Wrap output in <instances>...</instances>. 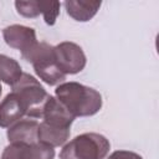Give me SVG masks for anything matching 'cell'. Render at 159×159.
I'll list each match as a JSON object with an SVG mask.
<instances>
[{
	"label": "cell",
	"mask_w": 159,
	"mask_h": 159,
	"mask_svg": "<svg viewBox=\"0 0 159 159\" xmlns=\"http://www.w3.org/2000/svg\"><path fill=\"white\" fill-rule=\"evenodd\" d=\"M56 99L76 118L91 117L102 108V96L92 87L78 82H63L55 89Z\"/></svg>",
	"instance_id": "cell-1"
},
{
	"label": "cell",
	"mask_w": 159,
	"mask_h": 159,
	"mask_svg": "<svg viewBox=\"0 0 159 159\" xmlns=\"http://www.w3.org/2000/svg\"><path fill=\"white\" fill-rule=\"evenodd\" d=\"M111 149L109 140L99 133L75 137L60 152V159H104Z\"/></svg>",
	"instance_id": "cell-2"
},
{
	"label": "cell",
	"mask_w": 159,
	"mask_h": 159,
	"mask_svg": "<svg viewBox=\"0 0 159 159\" xmlns=\"http://www.w3.org/2000/svg\"><path fill=\"white\" fill-rule=\"evenodd\" d=\"M21 57L34 66L36 75L45 83L56 86L66 80V75L61 72L56 63L53 46L47 42H37L32 48L22 53Z\"/></svg>",
	"instance_id": "cell-3"
},
{
	"label": "cell",
	"mask_w": 159,
	"mask_h": 159,
	"mask_svg": "<svg viewBox=\"0 0 159 159\" xmlns=\"http://www.w3.org/2000/svg\"><path fill=\"white\" fill-rule=\"evenodd\" d=\"M11 92L15 93L22 102L29 118L42 117V112L50 94L34 76L22 73L20 80L12 86Z\"/></svg>",
	"instance_id": "cell-4"
},
{
	"label": "cell",
	"mask_w": 159,
	"mask_h": 159,
	"mask_svg": "<svg viewBox=\"0 0 159 159\" xmlns=\"http://www.w3.org/2000/svg\"><path fill=\"white\" fill-rule=\"evenodd\" d=\"M53 51L56 63L63 75H76L84 68L87 58L77 43L63 41L53 46Z\"/></svg>",
	"instance_id": "cell-5"
},
{
	"label": "cell",
	"mask_w": 159,
	"mask_h": 159,
	"mask_svg": "<svg viewBox=\"0 0 159 159\" xmlns=\"http://www.w3.org/2000/svg\"><path fill=\"white\" fill-rule=\"evenodd\" d=\"M2 37L7 46L19 50L22 53L32 48L39 41L32 27L24 25H10L2 30Z\"/></svg>",
	"instance_id": "cell-6"
},
{
	"label": "cell",
	"mask_w": 159,
	"mask_h": 159,
	"mask_svg": "<svg viewBox=\"0 0 159 159\" xmlns=\"http://www.w3.org/2000/svg\"><path fill=\"white\" fill-rule=\"evenodd\" d=\"M41 118L43 123L62 129H70L75 119V117L52 96L48 97Z\"/></svg>",
	"instance_id": "cell-7"
},
{
	"label": "cell",
	"mask_w": 159,
	"mask_h": 159,
	"mask_svg": "<svg viewBox=\"0 0 159 159\" xmlns=\"http://www.w3.org/2000/svg\"><path fill=\"white\" fill-rule=\"evenodd\" d=\"M39 122L35 119H20L9 127L6 135L10 143L35 144L37 142Z\"/></svg>",
	"instance_id": "cell-8"
},
{
	"label": "cell",
	"mask_w": 159,
	"mask_h": 159,
	"mask_svg": "<svg viewBox=\"0 0 159 159\" xmlns=\"http://www.w3.org/2000/svg\"><path fill=\"white\" fill-rule=\"evenodd\" d=\"M26 116V109L22 102L15 93H9L0 102V127L9 128L15 122L22 119Z\"/></svg>",
	"instance_id": "cell-9"
},
{
	"label": "cell",
	"mask_w": 159,
	"mask_h": 159,
	"mask_svg": "<svg viewBox=\"0 0 159 159\" xmlns=\"http://www.w3.org/2000/svg\"><path fill=\"white\" fill-rule=\"evenodd\" d=\"M66 12L73 20L80 22L89 21L99 10L102 1H86V0H67L63 2Z\"/></svg>",
	"instance_id": "cell-10"
},
{
	"label": "cell",
	"mask_w": 159,
	"mask_h": 159,
	"mask_svg": "<svg viewBox=\"0 0 159 159\" xmlns=\"http://www.w3.org/2000/svg\"><path fill=\"white\" fill-rule=\"evenodd\" d=\"M70 134H71L70 129L51 127L41 122L39 124V130H37V142L41 144L48 145L51 148H55V147L63 145L70 138Z\"/></svg>",
	"instance_id": "cell-11"
},
{
	"label": "cell",
	"mask_w": 159,
	"mask_h": 159,
	"mask_svg": "<svg viewBox=\"0 0 159 159\" xmlns=\"http://www.w3.org/2000/svg\"><path fill=\"white\" fill-rule=\"evenodd\" d=\"M22 70L20 63L5 55H0V81L9 84V86H14L20 77L22 76Z\"/></svg>",
	"instance_id": "cell-12"
},
{
	"label": "cell",
	"mask_w": 159,
	"mask_h": 159,
	"mask_svg": "<svg viewBox=\"0 0 159 159\" xmlns=\"http://www.w3.org/2000/svg\"><path fill=\"white\" fill-rule=\"evenodd\" d=\"M31 144H21V143H10L5 147L1 159H30Z\"/></svg>",
	"instance_id": "cell-13"
},
{
	"label": "cell",
	"mask_w": 159,
	"mask_h": 159,
	"mask_svg": "<svg viewBox=\"0 0 159 159\" xmlns=\"http://www.w3.org/2000/svg\"><path fill=\"white\" fill-rule=\"evenodd\" d=\"M39 6H40V11L41 15L43 16V20L47 25L52 26L55 25L58 15H60V7L61 4L58 1H39Z\"/></svg>",
	"instance_id": "cell-14"
},
{
	"label": "cell",
	"mask_w": 159,
	"mask_h": 159,
	"mask_svg": "<svg viewBox=\"0 0 159 159\" xmlns=\"http://www.w3.org/2000/svg\"><path fill=\"white\" fill-rule=\"evenodd\" d=\"M15 7L17 12L24 17H37L41 11L39 1H15Z\"/></svg>",
	"instance_id": "cell-15"
},
{
	"label": "cell",
	"mask_w": 159,
	"mask_h": 159,
	"mask_svg": "<svg viewBox=\"0 0 159 159\" xmlns=\"http://www.w3.org/2000/svg\"><path fill=\"white\" fill-rule=\"evenodd\" d=\"M107 159H143L138 153L130 150H116Z\"/></svg>",
	"instance_id": "cell-16"
},
{
	"label": "cell",
	"mask_w": 159,
	"mask_h": 159,
	"mask_svg": "<svg viewBox=\"0 0 159 159\" xmlns=\"http://www.w3.org/2000/svg\"><path fill=\"white\" fill-rule=\"evenodd\" d=\"M1 89H2V88H1V84H0V94H1Z\"/></svg>",
	"instance_id": "cell-17"
}]
</instances>
